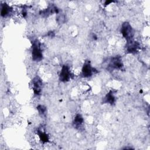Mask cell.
<instances>
[{
    "label": "cell",
    "mask_w": 150,
    "mask_h": 150,
    "mask_svg": "<svg viewBox=\"0 0 150 150\" xmlns=\"http://www.w3.org/2000/svg\"><path fill=\"white\" fill-rule=\"evenodd\" d=\"M70 77V72L67 66H63L60 74V79L62 81H67Z\"/></svg>",
    "instance_id": "3"
},
{
    "label": "cell",
    "mask_w": 150,
    "mask_h": 150,
    "mask_svg": "<svg viewBox=\"0 0 150 150\" xmlns=\"http://www.w3.org/2000/svg\"><path fill=\"white\" fill-rule=\"evenodd\" d=\"M83 119L82 117L81 116V115H80V114L77 115L76 117H75V119H74L75 125L77 127H79L83 124Z\"/></svg>",
    "instance_id": "6"
},
{
    "label": "cell",
    "mask_w": 150,
    "mask_h": 150,
    "mask_svg": "<svg viewBox=\"0 0 150 150\" xmlns=\"http://www.w3.org/2000/svg\"><path fill=\"white\" fill-rule=\"evenodd\" d=\"M114 97L113 96V95L109 94L106 96L107 102H108L110 103H112L114 102Z\"/></svg>",
    "instance_id": "7"
},
{
    "label": "cell",
    "mask_w": 150,
    "mask_h": 150,
    "mask_svg": "<svg viewBox=\"0 0 150 150\" xmlns=\"http://www.w3.org/2000/svg\"><path fill=\"white\" fill-rule=\"evenodd\" d=\"M11 12V8L6 4H4L2 5L1 8V15L2 16H6Z\"/></svg>",
    "instance_id": "5"
},
{
    "label": "cell",
    "mask_w": 150,
    "mask_h": 150,
    "mask_svg": "<svg viewBox=\"0 0 150 150\" xmlns=\"http://www.w3.org/2000/svg\"><path fill=\"white\" fill-rule=\"evenodd\" d=\"M32 58L35 61H39L42 58V53L40 45L36 40L33 43L32 49Z\"/></svg>",
    "instance_id": "1"
},
{
    "label": "cell",
    "mask_w": 150,
    "mask_h": 150,
    "mask_svg": "<svg viewBox=\"0 0 150 150\" xmlns=\"http://www.w3.org/2000/svg\"><path fill=\"white\" fill-rule=\"evenodd\" d=\"M121 33L124 37L129 39L133 35L132 29L128 23H124L121 28Z\"/></svg>",
    "instance_id": "2"
},
{
    "label": "cell",
    "mask_w": 150,
    "mask_h": 150,
    "mask_svg": "<svg viewBox=\"0 0 150 150\" xmlns=\"http://www.w3.org/2000/svg\"><path fill=\"white\" fill-rule=\"evenodd\" d=\"M81 72L84 77L90 76L92 74V68L91 66L88 63L85 64L82 68Z\"/></svg>",
    "instance_id": "4"
}]
</instances>
